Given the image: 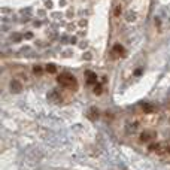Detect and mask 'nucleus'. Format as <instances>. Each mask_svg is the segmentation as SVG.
Returning a JSON list of instances; mask_svg holds the SVG:
<instances>
[{
  "mask_svg": "<svg viewBox=\"0 0 170 170\" xmlns=\"http://www.w3.org/2000/svg\"><path fill=\"white\" fill-rule=\"evenodd\" d=\"M57 81H58V84L61 85V87H64L67 90H73V91L78 90V81L70 73H61V75H58Z\"/></svg>",
  "mask_w": 170,
  "mask_h": 170,
  "instance_id": "nucleus-1",
  "label": "nucleus"
},
{
  "mask_svg": "<svg viewBox=\"0 0 170 170\" xmlns=\"http://www.w3.org/2000/svg\"><path fill=\"white\" fill-rule=\"evenodd\" d=\"M152 139H155V133L154 131H143L140 134V140L142 142H149Z\"/></svg>",
  "mask_w": 170,
  "mask_h": 170,
  "instance_id": "nucleus-2",
  "label": "nucleus"
},
{
  "mask_svg": "<svg viewBox=\"0 0 170 170\" xmlns=\"http://www.w3.org/2000/svg\"><path fill=\"white\" fill-rule=\"evenodd\" d=\"M85 75H87V81H88V84H96L97 82V76H96V73H93V72H87V73H85Z\"/></svg>",
  "mask_w": 170,
  "mask_h": 170,
  "instance_id": "nucleus-3",
  "label": "nucleus"
},
{
  "mask_svg": "<svg viewBox=\"0 0 170 170\" xmlns=\"http://www.w3.org/2000/svg\"><path fill=\"white\" fill-rule=\"evenodd\" d=\"M11 88L15 91V93H20L21 91V85H20V82H16V81H13L12 84H11Z\"/></svg>",
  "mask_w": 170,
  "mask_h": 170,
  "instance_id": "nucleus-4",
  "label": "nucleus"
},
{
  "mask_svg": "<svg viewBox=\"0 0 170 170\" xmlns=\"http://www.w3.org/2000/svg\"><path fill=\"white\" fill-rule=\"evenodd\" d=\"M113 52H116V54H125V49L121 45H115L113 46Z\"/></svg>",
  "mask_w": 170,
  "mask_h": 170,
  "instance_id": "nucleus-5",
  "label": "nucleus"
},
{
  "mask_svg": "<svg viewBox=\"0 0 170 170\" xmlns=\"http://www.w3.org/2000/svg\"><path fill=\"white\" fill-rule=\"evenodd\" d=\"M46 72H48V73H55V72H57V67H55L54 64H48V66H46Z\"/></svg>",
  "mask_w": 170,
  "mask_h": 170,
  "instance_id": "nucleus-6",
  "label": "nucleus"
},
{
  "mask_svg": "<svg viewBox=\"0 0 170 170\" xmlns=\"http://www.w3.org/2000/svg\"><path fill=\"white\" fill-rule=\"evenodd\" d=\"M33 72H35V73H38V75H40V73H42V69H40L39 66H35V69H33Z\"/></svg>",
  "mask_w": 170,
  "mask_h": 170,
  "instance_id": "nucleus-7",
  "label": "nucleus"
},
{
  "mask_svg": "<svg viewBox=\"0 0 170 170\" xmlns=\"http://www.w3.org/2000/svg\"><path fill=\"white\" fill-rule=\"evenodd\" d=\"M94 93H96V94H100V93H101V87H100V85L94 87Z\"/></svg>",
  "mask_w": 170,
  "mask_h": 170,
  "instance_id": "nucleus-8",
  "label": "nucleus"
},
{
  "mask_svg": "<svg viewBox=\"0 0 170 170\" xmlns=\"http://www.w3.org/2000/svg\"><path fill=\"white\" fill-rule=\"evenodd\" d=\"M120 13H121V6H116V9H115V15L118 16Z\"/></svg>",
  "mask_w": 170,
  "mask_h": 170,
  "instance_id": "nucleus-9",
  "label": "nucleus"
},
{
  "mask_svg": "<svg viewBox=\"0 0 170 170\" xmlns=\"http://www.w3.org/2000/svg\"><path fill=\"white\" fill-rule=\"evenodd\" d=\"M143 109H145L146 112H151V110H152V108H151V106H148V105H145V106H143Z\"/></svg>",
  "mask_w": 170,
  "mask_h": 170,
  "instance_id": "nucleus-10",
  "label": "nucleus"
}]
</instances>
